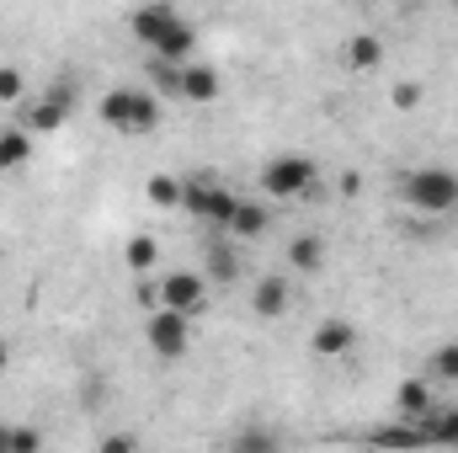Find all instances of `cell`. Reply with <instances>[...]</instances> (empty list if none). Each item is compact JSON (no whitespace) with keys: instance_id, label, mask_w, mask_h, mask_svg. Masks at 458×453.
Here are the masks:
<instances>
[{"instance_id":"4fadbf2b","label":"cell","mask_w":458,"mask_h":453,"mask_svg":"<svg viewBox=\"0 0 458 453\" xmlns=\"http://www.w3.org/2000/svg\"><path fill=\"white\" fill-rule=\"evenodd\" d=\"M288 299H293V294H288V278H261V283L250 288V310H256L261 321L283 315V310H288Z\"/></svg>"},{"instance_id":"e0dca14e","label":"cell","mask_w":458,"mask_h":453,"mask_svg":"<svg viewBox=\"0 0 458 453\" xmlns=\"http://www.w3.org/2000/svg\"><path fill=\"white\" fill-rule=\"evenodd\" d=\"M267 225H272V214H267L261 203L240 198V209H234V219H229V235H234V240H256V235H267Z\"/></svg>"},{"instance_id":"7402d4cb","label":"cell","mask_w":458,"mask_h":453,"mask_svg":"<svg viewBox=\"0 0 458 453\" xmlns=\"http://www.w3.org/2000/svg\"><path fill=\"white\" fill-rule=\"evenodd\" d=\"M123 261H128L133 272H149V267L160 261V245H155V235H133V240L123 245Z\"/></svg>"},{"instance_id":"7a4b0ae2","label":"cell","mask_w":458,"mask_h":453,"mask_svg":"<svg viewBox=\"0 0 458 453\" xmlns=\"http://www.w3.org/2000/svg\"><path fill=\"white\" fill-rule=\"evenodd\" d=\"M400 198L416 214H454L458 209V171H448V166H416V171H405Z\"/></svg>"},{"instance_id":"ac0fdd59","label":"cell","mask_w":458,"mask_h":453,"mask_svg":"<svg viewBox=\"0 0 458 453\" xmlns=\"http://www.w3.org/2000/svg\"><path fill=\"white\" fill-rule=\"evenodd\" d=\"M27 155H32V133L27 128H0V176L27 166Z\"/></svg>"},{"instance_id":"5bb4252c","label":"cell","mask_w":458,"mask_h":453,"mask_svg":"<svg viewBox=\"0 0 458 453\" xmlns=\"http://www.w3.org/2000/svg\"><path fill=\"white\" fill-rule=\"evenodd\" d=\"M394 411H400V422H421L432 411V384L427 379H405L394 389Z\"/></svg>"},{"instance_id":"484cf974","label":"cell","mask_w":458,"mask_h":453,"mask_svg":"<svg viewBox=\"0 0 458 453\" xmlns=\"http://www.w3.org/2000/svg\"><path fill=\"white\" fill-rule=\"evenodd\" d=\"M389 102H394V107H400V113H411V107H416V102H421V86H416V81H400V86H394V91H389Z\"/></svg>"},{"instance_id":"ffe728a7","label":"cell","mask_w":458,"mask_h":453,"mask_svg":"<svg viewBox=\"0 0 458 453\" xmlns=\"http://www.w3.org/2000/svg\"><path fill=\"white\" fill-rule=\"evenodd\" d=\"M384 59V43L373 38V32H357V38H346V64L352 70H373Z\"/></svg>"},{"instance_id":"d4e9b609","label":"cell","mask_w":458,"mask_h":453,"mask_svg":"<svg viewBox=\"0 0 458 453\" xmlns=\"http://www.w3.org/2000/svg\"><path fill=\"white\" fill-rule=\"evenodd\" d=\"M27 91V81H21V70H11V64H0V102H16Z\"/></svg>"},{"instance_id":"9a60e30c","label":"cell","mask_w":458,"mask_h":453,"mask_svg":"<svg viewBox=\"0 0 458 453\" xmlns=\"http://www.w3.org/2000/svg\"><path fill=\"white\" fill-rule=\"evenodd\" d=\"M229 453H283V438L272 432V427H240V432H229Z\"/></svg>"},{"instance_id":"8fae6325","label":"cell","mask_w":458,"mask_h":453,"mask_svg":"<svg viewBox=\"0 0 458 453\" xmlns=\"http://www.w3.org/2000/svg\"><path fill=\"white\" fill-rule=\"evenodd\" d=\"M421 449H458V406H448V411H427L421 422Z\"/></svg>"},{"instance_id":"83f0119b","label":"cell","mask_w":458,"mask_h":453,"mask_svg":"<svg viewBox=\"0 0 458 453\" xmlns=\"http://www.w3.org/2000/svg\"><path fill=\"white\" fill-rule=\"evenodd\" d=\"M342 192H346V198H357V192H362V176H357V171H346V176H342Z\"/></svg>"},{"instance_id":"f1b7e54d","label":"cell","mask_w":458,"mask_h":453,"mask_svg":"<svg viewBox=\"0 0 458 453\" xmlns=\"http://www.w3.org/2000/svg\"><path fill=\"white\" fill-rule=\"evenodd\" d=\"M5 368H11V346L0 341V373H5Z\"/></svg>"},{"instance_id":"7c38bea8","label":"cell","mask_w":458,"mask_h":453,"mask_svg":"<svg viewBox=\"0 0 458 453\" xmlns=\"http://www.w3.org/2000/svg\"><path fill=\"white\" fill-rule=\"evenodd\" d=\"M310 346H315L320 357H342V352L357 346V326H352V321H326V326H315Z\"/></svg>"},{"instance_id":"44dd1931","label":"cell","mask_w":458,"mask_h":453,"mask_svg":"<svg viewBox=\"0 0 458 453\" xmlns=\"http://www.w3.org/2000/svg\"><path fill=\"white\" fill-rule=\"evenodd\" d=\"M427 384H458V341H443L432 352V368H427Z\"/></svg>"},{"instance_id":"d6986e66","label":"cell","mask_w":458,"mask_h":453,"mask_svg":"<svg viewBox=\"0 0 458 453\" xmlns=\"http://www.w3.org/2000/svg\"><path fill=\"white\" fill-rule=\"evenodd\" d=\"M0 453H43V432H38V427L0 422Z\"/></svg>"},{"instance_id":"ba28073f","label":"cell","mask_w":458,"mask_h":453,"mask_svg":"<svg viewBox=\"0 0 458 453\" xmlns=\"http://www.w3.org/2000/svg\"><path fill=\"white\" fill-rule=\"evenodd\" d=\"M160 86H165L171 97H182V102H214V97H219V70H208V64L165 70V64H160Z\"/></svg>"},{"instance_id":"8992f818","label":"cell","mask_w":458,"mask_h":453,"mask_svg":"<svg viewBox=\"0 0 458 453\" xmlns=\"http://www.w3.org/2000/svg\"><path fill=\"white\" fill-rule=\"evenodd\" d=\"M208 304V283L198 278V272H171L160 288H155V310H171V315H198Z\"/></svg>"},{"instance_id":"3957f363","label":"cell","mask_w":458,"mask_h":453,"mask_svg":"<svg viewBox=\"0 0 458 453\" xmlns=\"http://www.w3.org/2000/svg\"><path fill=\"white\" fill-rule=\"evenodd\" d=\"M102 123L117 133H155L160 128V102L149 91H133V86H117L102 97Z\"/></svg>"},{"instance_id":"2e32d148","label":"cell","mask_w":458,"mask_h":453,"mask_svg":"<svg viewBox=\"0 0 458 453\" xmlns=\"http://www.w3.org/2000/svg\"><path fill=\"white\" fill-rule=\"evenodd\" d=\"M288 261H293V272H320L326 267V240L320 235H293L288 240Z\"/></svg>"},{"instance_id":"4316f807","label":"cell","mask_w":458,"mask_h":453,"mask_svg":"<svg viewBox=\"0 0 458 453\" xmlns=\"http://www.w3.org/2000/svg\"><path fill=\"white\" fill-rule=\"evenodd\" d=\"M102 453H133V438L128 432H113V438H102Z\"/></svg>"},{"instance_id":"603a6c76","label":"cell","mask_w":458,"mask_h":453,"mask_svg":"<svg viewBox=\"0 0 458 453\" xmlns=\"http://www.w3.org/2000/svg\"><path fill=\"white\" fill-rule=\"evenodd\" d=\"M208 278H214V283H234V278H240V256L229 251L225 240L208 245Z\"/></svg>"},{"instance_id":"6da1fadb","label":"cell","mask_w":458,"mask_h":453,"mask_svg":"<svg viewBox=\"0 0 458 453\" xmlns=\"http://www.w3.org/2000/svg\"><path fill=\"white\" fill-rule=\"evenodd\" d=\"M133 38L155 48V59L165 70H182L192 64V48H198V32L192 21H182L171 5H149V11H133Z\"/></svg>"},{"instance_id":"5b68a950","label":"cell","mask_w":458,"mask_h":453,"mask_svg":"<svg viewBox=\"0 0 458 453\" xmlns=\"http://www.w3.org/2000/svg\"><path fill=\"white\" fill-rule=\"evenodd\" d=\"M182 209L187 214H198V219H208V225H225L234 219V209H240V198L229 192V187H219V182H182Z\"/></svg>"},{"instance_id":"277c9868","label":"cell","mask_w":458,"mask_h":453,"mask_svg":"<svg viewBox=\"0 0 458 453\" xmlns=\"http://www.w3.org/2000/svg\"><path fill=\"white\" fill-rule=\"evenodd\" d=\"M315 182H320V166L310 155H272L261 166V192H272V198H299Z\"/></svg>"},{"instance_id":"cb8c5ba5","label":"cell","mask_w":458,"mask_h":453,"mask_svg":"<svg viewBox=\"0 0 458 453\" xmlns=\"http://www.w3.org/2000/svg\"><path fill=\"white\" fill-rule=\"evenodd\" d=\"M149 203H160V209L182 203V182H176V176H155V182H149Z\"/></svg>"},{"instance_id":"9c48e42d","label":"cell","mask_w":458,"mask_h":453,"mask_svg":"<svg viewBox=\"0 0 458 453\" xmlns=\"http://www.w3.org/2000/svg\"><path fill=\"white\" fill-rule=\"evenodd\" d=\"M70 107H75V91L70 86H54L43 102H32L27 107V133H54V128H64V117H70Z\"/></svg>"},{"instance_id":"52a82bcc","label":"cell","mask_w":458,"mask_h":453,"mask_svg":"<svg viewBox=\"0 0 458 453\" xmlns=\"http://www.w3.org/2000/svg\"><path fill=\"white\" fill-rule=\"evenodd\" d=\"M144 341H149V352H155V357L176 363V357H187V346H192V326H187V315L155 310V315H149V326H144Z\"/></svg>"},{"instance_id":"30bf717a","label":"cell","mask_w":458,"mask_h":453,"mask_svg":"<svg viewBox=\"0 0 458 453\" xmlns=\"http://www.w3.org/2000/svg\"><path fill=\"white\" fill-rule=\"evenodd\" d=\"M368 449H378V453H416V449H421V427H416V422H384V427H373V432H368Z\"/></svg>"}]
</instances>
